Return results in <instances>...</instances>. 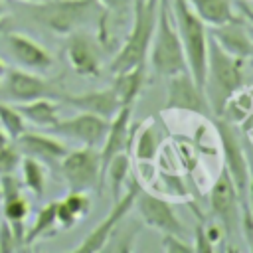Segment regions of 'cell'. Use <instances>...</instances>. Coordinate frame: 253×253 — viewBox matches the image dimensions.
<instances>
[{
	"label": "cell",
	"instance_id": "cell-1",
	"mask_svg": "<svg viewBox=\"0 0 253 253\" xmlns=\"http://www.w3.org/2000/svg\"><path fill=\"white\" fill-rule=\"evenodd\" d=\"M18 10L24 20L55 36H69L95 22L103 30V24L107 20V10L97 0L20 2Z\"/></svg>",
	"mask_w": 253,
	"mask_h": 253
},
{
	"label": "cell",
	"instance_id": "cell-2",
	"mask_svg": "<svg viewBox=\"0 0 253 253\" xmlns=\"http://www.w3.org/2000/svg\"><path fill=\"white\" fill-rule=\"evenodd\" d=\"M243 85V59L227 53L213 38H208V63L204 95L211 115L223 117L225 105Z\"/></svg>",
	"mask_w": 253,
	"mask_h": 253
},
{
	"label": "cell",
	"instance_id": "cell-3",
	"mask_svg": "<svg viewBox=\"0 0 253 253\" xmlns=\"http://www.w3.org/2000/svg\"><path fill=\"white\" fill-rule=\"evenodd\" d=\"M158 18V0H132V26L130 32L111 61V73L126 71L138 63H146L150 42Z\"/></svg>",
	"mask_w": 253,
	"mask_h": 253
},
{
	"label": "cell",
	"instance_id": "cell-4",
	"mask_svg": "<svg viewBox=\"0 0 253 253\" xmlns=\"http://www.w3.org/2000/svg\"><path fill=\"white\" fill-rule=\"evenodd\" d=\"M170 12L174 14L176 32L180 36L188 71L196 85L204 91V79H206V63H208V26L200 20V16L192 10L188 0H172Z\"/></svg>",
	"mask_w": 253,
	"mask_h": 253
},
{
	"label": "cell",
	"instance_id": "cell-5",
	"mask_svg": "<svg viewBox=\"0 0 253 253\" xmlns=\"http://www.w3.org/2000/svg\"><path fill=\"white\" fill-rule=\"evenodd\" d=\"M148 55H150L152 69L162 77H172L188 71V61H186L180 36L176 32V26L170 20V6H164V4L158 6V18H156V28H154Z\"/></svg>",
	"mask_w": 253,
	"mask_h": 253
},
{
	"label": "cell",
	"instance_id": "cell-6",
	"mask_svg": "<svg viewBox=\"0 0 253 253\" xmlns=\"http://www.w3.org/2000/svg\"><path fill=\"white\" fill-rule=\"evenodd\" d=\"M63 95V87L47 77H42L38 71L22 69V67H6V73L0 79V101L18 105L34 99L49 97L59 99Z\"/></svg>",
	"mask_w": 253,
	"mask_h": 253
},
{
	"label": "cell",
	"instance_id": "cell-7",
	"mask_svg": "<svg viewBox=\"0 0 253 253\" xmlns=\"http://www.w3.org/2000/svg\"><path fill=\"white\" fill-rule=\"evenodd\" d=\"M57 168L69 192H89L103 182L99 148L93 146L67 150L65 156L59 160Z\"/></svg>",
	"mask_w": 253,
	"mask_h": 253
},
{
	"label": "cell",
	"instance_id": "cell-8",
	"mask_svg": "<svg viewBox=\"0 0 253 253\" xmlns=\"http://www.w3.org/2000/svg\"><path fill=\"white\" fill-rule=\"evenodd\" d=\"M140 188H142V186L138 184V180L128 178V188H126L117 200H113L115 204H113L111 211L103 217V221H101L95 229H91V231L83 237V241H81L73 251H77V253L103 251V245L107 243V239H109V235L113 233V229H115V227L128 215V211L134 208V200H136V194H138Z\"/></svg>",
	"mask_w": 253,
	"mask_h": 253
},
{
	"label": "cell",
	"instance_id": "cell-9",
	"mask_svg": "<svg viewBox=\"0 0 253 253\" xmlns=\"http://www.w3.org/2000/svg\"><path fill=\"white\" fill-rule=\"evenodd\" d=\"M107 128H109L107 119L93 115V113L79 111L77 115H73L69 119H59L53 126L47 128V132H51L55 136L69 138V140H77V142H81V146L99 148L105 140Z\"/></svg>",
	"mask_w": 253,
	"mask_h": 253
},
{
	"label": "cell",
	"instance_id": "cell-10",
	"mask_svg": "<svg viewBox=\"0 0 253 253\" xmlns=\"http://www.w3.org/2000/svg\"><path fill=\"white\" fill-rule=\"evenodd\" d=\"M30 215V202L24 196V186L16 172L0 178V217L6 219L24 247L26 219Z\"/></svg>",
	"mask_w": 253,
	"mask_h": 253
},
{
	"label": "cell",
	"instance_id": "cell-11",
	"mask_svg": "<svg viewBox=\"0 0 253 253\" xmlns=\"http://www.w3.org/2000/svg\"><path fill=\"white\" fill-rule=\"evenodd\" d=\"M0 38L6 45V51L10 53V57L22 67V69H30V71H47L53 65V57L51 53L34 38L26 36V34H18L12 30H0Z\"/></svg>",
	"mask_w": 253,
	"mask_h": 253
},
{
	"label": "cell",
	"instance_id": "cell-12",
	"mask_svg": "<svg viewBox=\"0 0 253 253\" xmlns=\"http://www.w3.org/2000/svg\"><path fill=\"white\" fill-rule=\"evenodd\" d=\"M134 208L142 217V223H146L148 227H154L162 233H174L184 237L186 229L182 225V221L178 219V215L174 213V208L168 200L154 196L146 190H138L136 200H134Z\"/></svg>",
	"mask_w": 253,
	"mask_h": 253
},
{
	"label": "cell",
	"instance_id": "cell-13",
	"mask_svg": "<svg viewBox=\"0 0 253 253\" xmlns=\"http://www.w3.org/2000/svg\"><path fill=\"white\" fill-rule=\"evenodd\" d=\"M210 208L221 221L219 225L223 227V233L231 235L239 225V196L225 168H221L210 188Z\"/></svg>",
	"mask_w": 253,
	"mask_h": 253
},
{
	"label": "cell",
	"instance_id": "cell-14",
	"mask_svg": "<svg viewBox=\"0 0 253 253\" xmlns=\"http://www.w3.org/2000/svg\"><path fill=\"white\" fill-rule=\"evenodd\" d=\"M67 38L65 57L69 67L81 77H99L101 73V49L93 36L85 30H77Z\"/></svg>",
	"mask_w": 253,
	"mask_h": 253
},
{
	"label": "cell",
	"instance_id": "cell-15",
	"mask_svg": "<svg viewBox=\"0 0 253 253\" xmlns=\"http://www.w3.org/2000/svg\"><path fill=\"white\" fill-rule=\"evenodd\" d=\"M168 97H166V109L168 111H184V113H194L202 117H211L210 105L206 101L204 91L196 85L192 75L178 73L168 77Z\"/></svg>",
	"mask_w": 253,
	"mask_h": 253
},
{
	"label": "cell",
	"instance_id": "cell-16",
	"mask_svg": "<svg viewBox=\"0 0 253 253\" xmlns=\"http://www.w3.org/2000/svg\"><path fill=\"white\" fill-rule=\"evenodd\" d=\"M130 111H132V105H123L115 117L109 121V128H107V134H105V140L103 144L99 146V156H101V178L105 174V168L109 164V160L119 154V152H125L132 148V136H134V130L138 125H130Z\"/></svg>",
	"mask_w": 253,
	"mask_h": 253
},
{
	"label": "cell",
	"instance_id": "cell-17",
	"mask_svg": "<svg viewBox=\"0 0 253 253\" xmlns=\"http://www.w3.org/2000/svg\"><path fill=\"white\" fill-rule=\"evenodd\" d=\"M14 144L18 146L22 156H32L49 168L57 166L59 160L69 150L57 136H51L45 132H36V130H24L14 140Z\"/></svg>",
	"mask_w": 253,
	"mask_h": 253
},
{
	"label": "cell",
	"instance_id": "cell-18",
	"mask_svg": "<svg viewBox=\"0 0 253 253\" xmlns=\"http://www.w3.org/2000/svg\"><path fill=\"white\" fill-rule=\"evenodd\" d=\"M59 99L63 103L71 105L77 111L93 113V115H99L107 121H111L115 117V113L123 107L121 101H119V95L115 93L113 87L97 89V91H85V93H67V91H63V95Z\"/></svg>",
	"mask_w": 253,
	"mask_h": 253
},
{
	"label": "cell",
	"instance_id": "cell-19",
	"mask_svg": "<svg viewBox=\"0 0 253 253\" xmlns=\"http://www.w3.org/2000/svg\"><path fill=\"white\" fill-rule=\"evenodd\" d=\"M208 34L233 57L247 59L253 55V40L247 32V26L239 18L219 24V26H211V30H208Z\"/></svg>",
	"mask_w": 253,
	"mask_h": 253
},
{
	"label": "cell",
	"instance_id": "cell-20",
	"mask_svg": "<svg viewBox=\"0 0 253 253\" xmlns=\"http://www.w3.org/2000/svg\"><path fill=\"white\" fill-rule=\"evenodd\" d=\"M16 109L22 113L26 123H32V125H36L40 128H45V130L59 121V107L49 97L34 99V101H28V103H18Z\"/></svg>",
	"mask_w": 253,
	"mask_h": 253
},
{
	"label": "cell",
	"instance_id": "cell-21",
	"mask_svg": "<svg viewBox=\"0 0 253 253\" xmlns=\"http://www.w3.org/2000/svg\"><path fill=\"white\" fill-rule=\"evenodd\" d=\"M144 69H146V63H138L126 71L115 73L113 89L119 95L121 105H132L136 101V97L140 95V89L144 85Z\"/></svg>",
	"mask_w": 253,
	"mask_h": 253
},
{
	"label": "cell",
	"instance_id": "cell-22",
	"mask_svg": "<svg viewBox=\"0 0 253 253\" xmlns=\"http://www.w3.org/2000/svg\"><path fill=\"white\" fill-rule=\"evenodd\" d=\"M188 4L206 26H219L237 18L233 12V0H188Z\"/></svg>",
	"mask_w": 253,
	"mask_h": 253
},
{
	"label": "cell",
	"instance_id": "cell-23",
	"mask_svg": "<svg viewBox=\"0 0 253 253\" xmlns=\"http://www.w3.org/2000/svg\"><path fill=\"white\" fill-rule=\"evenodd\" d=\"M160 144H162V132L156 128L152 121L136 126L132 136V146H134V156L140 162H152L160 150Z\"/></svg>",
	"mask_w": 253,
	"mask_h": 253
},
{
	"label": "cell",
	"instance_id": "cell-24",
	"mask_svg": "<svg viewBox=\"0 0 253 253\" xmlns=\"http://www.w3.org/2000/svg\"><path fill=\"white\" fill-rule=\"evenodd\" d=\"M20 182L22 186L34 196V198H43L45 194V184H47V166L32 156H22L20 160Z\"/></svg>",
	"mask_w": 253,
	"mask_h": 253
},
{
	"label": "cell",
	"instance_id": "cell-25",
	"mask_svg": "<svg viewBox=\"0 0 253 253\" xmlns=\"http://www.w3.org/2000/svg\"><path fill=\"white\" fill-rule=\"evenodd\" d=\"M57 229V219H55V202H47L34 217L32 225L24 231V247L34 245L38 239H43L51 235Z\"/></svg>",
	"mask_w": 253,
	"mask_h": 253
},
{
	"label": "cell",
	"instance_id": "cell-26",
	"mask_svg": "<svg viewBox=\"0 0 253 253\" xmlns=\"http://www.w3.org/2000/svg\"><path fill=\"white\" fill-rule=\"evenodd\" d=\"M105 176L109 178L111 192H113V200H117V198L123 194V186H125L126 180L130 178V156H128V150L119 152V154H115V156L109 160L103 178H105Z\"/></svg>",
	"mask_w": 253,
	"mask_h": 253
},
{
	"label": "cell",
	"instance_id": "cell-27",
	"mask_svg": "<svg viewBox=\"0 0 253 253\" xmlns=\"http://www.w3.org/2000/svg\"><path fill=\"white\" fill-rule=\"evenodd\" d=\"M0 126L4 128L10 140H16L26 130V121L22 113L16 109V105L0 101Z\"/></svg>",
	"mask_w": 253,
	"mask_h": 253
},
{
	"label": "cell",
	"instance_id": "cell-28",
	"mask_svg": "<svg viewBox=\"0 0 253 253\" xmlns=\"http://www.w3.org/2000/svg\"><path fill=\"white\" fill-rule=\"evenodd\" d=\"M61 204L65 206V210L79 221V219H83L87 213H89V210H91V200H89V194L87 192H69L63 200H61Z\"/></svg>",
	"mask_w": 253,
	"mask_h": 253
},
{
	"label": "cell",
	"instance_id": "cell-29",
	"mask_svg": "<svg viewBox=\"0 0 253 253\" xmlns=\"http://www.w3.org/2000/svg\"><path fill=\"white\" fill-rule=\"evenodd\" d=\"M22 160V154L18 150V146L14 144V140H10L6 146L0 148V178L6 174H12L18 170Z\"/></svg>",
	"mask_w": 253,
	"mask_h": 253
},
{
	"label": "cell",
	"instance_id": "cell-30",
	"mask_svg": "<svg viewBox=\"0 0 253 253\" xmlns=\"http://www.w3.org/2000/svg\"><path fill=\"white\" fill-rule=\"evenodd\" d=\"M16 249H22V243L14 235L10 223L0 217V251L8 253V251H16Z\"/></svg>",
	"mask_w": 253,
	"mask_h": 253
},
{
	"label": "cell",
	"instance_id": "cell-31",
	"mask_svg": "<svg viewBox=\"0 0 253 253\" xmlns=\"http://www.w3.org/2000/svg\"><path fill=\"white\" fill-rule=\"evenodd\" d=\"M162 249L166 253H190L194 251V247L184 241V237L174 235V233H162Z\"/></svg>",
	"mask_w": 253,
	"mask_h": 253
},
{
	"label": "cell",
	"instance_id": "cell-32",
	"mask_svg": "<svg viewBox=\"0 0 253 253\" xmlns=\"http://www.w3.org/2000/svg\"><path fill=\"white\" fill-rule=\"evenodd\" d=\"M196 237H194V251H198V253H211L213 251V243L208 239V235H206V227L202 225V223H198L196 225V233H194Z\"/></svg>",
	"mask_w": 253,
	"mask_h": 253
},
{
	"label": "cell",
	"instance_id": "cell-33",
	"mask_svg": "<svg viewBox=\"0 0 253 253\" xmlns=\"http://www.w3.org/2000/svg\"><path fill=\"white\" fill-rule=\"evenodd\" d=\"M206 235H208V239H210L211 243H215V241L221 239V235H223V227H221L219 223L208 225V227H206Z\"/></svg>",
	"mask_w": 253,
	"mask_h": 253
},
{
	"label": "cell",
	"instance_id": "cell-34",
	"mask_svg": "<svg viewBox=\"0 0 253 253\" xmlns=\"http://www.w3.org/2000/svg\"><path fill=\"white\" fill-rule=\"evenodd\" d=\"M239 8H241V12L245 14V18H247V22H249L247 32H249V36H251V40H253V10H251L245 2H239Z\"/></svg>",
	"mask_w": 253,
	"mask_h": 253
},
{
	"label": "cell",
	"instance_id": "cell-35",
	"mask_svg": "<svg viewBox=\"0 0 253 253\" xmlns=\"http://www.w3.org/2000/svg\"><path fill=\"white\" fill-rule=\"evenodd\" d=\"M247 202H249V211H251V217H253V174H251V180H249V190H247ZM249 249L253 251V239L249 243Z\"/></svg>",
	"mask_w": 253,
	"mask_h": 253
},
{
	"label": "cell",
	"instance_id": "cell-36",
	"mask_svg": "<svg viewBox=\"0 0 253 253\" xmlns=\"http://www.w3.org/2000/svg\"><path fill=\"white\" fill-rule=\"evenodd\" d=\"M8 142H10V138H8V134L4 132V128L0 126V148H2V146H6Z\"/></svg>",
	"mask_w": 253,
	"mask_h": 253
},
{
	"label": "cell",
	"instance_id": "cell-37",
	"mask_svg": "<svg viewBox=\"0 0 253 253\" xmlns=\"http://www.w3.org/2000/svg\"><path fill=\"white\" fill-rule=\"evenodd\" d=\"M4 18H6V16H4V4H2V0H0V24L4 22Z\"/></svg>",
	"mask_w": 253,
	"mask_h": 253
},
{
	"label": "cell",
	"instance_id": "cell-38",
	"mask_svg": "<svg viewBox=\"0 0 253 253\" xmlns=\"http://www.w3.org/2000/svg\"><path fill=\"white\" fill-rule=\"evenodd\" d=\"M4 73H6V63L0 59V79H2V75H4Z\"/></svg>",
	"mask_w": 253,
	"mask_h": 253
},
{
	"label": "cell",
	"instance_id": "cell-39",
	"mask_svg": "<svg viewBox=\"0 0 253 253\" xmlns=\"http://www.w3.org/2000/svg\"><path fill=\"white\" fill-rule=\"evenodd\" d=\"M160 4H164V6H170V0H158Z\"/></svg>",
	"mask_w": 253,
	"mask_h": 253
},
{
	"label": "cell",
	"instance_id": "cell-40",
	"mask_svg": "<svg viewBox=\"0 0 253 253\" xmlns=\"http://www.w3.org/2000/svg\"><path fill=\"white\" fill-rule=\"evenodd\" d=\"M16 2H40V0H16Z\"/></svg>",
	"mask_w": 253,
	"mask_h": 253
}]
</instances>
